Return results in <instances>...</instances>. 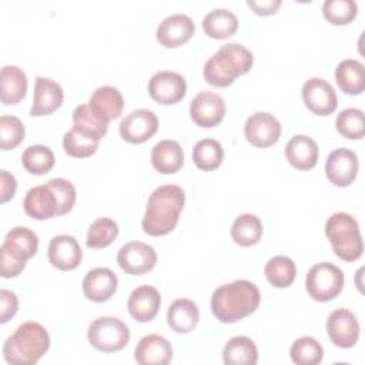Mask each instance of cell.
Returning a JSON list of instances; mask_svg holds the SVG:
<instances>
[{"instance_id": "cell-1", "label": "cell", "mask_w": 365, "mask_h": 365, "mask_svg": "<svg viewBox=\"0 0 365 365\" xmlns=\"http://www.w3.org/2000/svg\"><path fill=\"white\" fill-rule=\"evenodd\" d=\"M258 287L248 279L220 285L211 295L212 315L222 324H234L254 314L259 305Z\"/></svg>"}, {"instance_id": "cell-2", "label": "cell", "mask_w": 365, "mask_h": 365, "mask_svg": "<svg viewBox=\"0 0 365 365\" xmlns=\"http://www.w3.org/2000/svg\"><path fill=\"white\" fill-rule=\"evenodd\" d=\"M185 204V192L180 185L164 184L157 187L148 197L141 227L151 237L171 232Z\"/></svg>"}, {"instance_id": "cell-3", "label": "cell", "mask_w": 365, "mask_h": 365, "mask_svg": "<svg viewBox=\"0 0 365 365\" xmlns=\"http://www.w3.org/2000/svg\"><path fill=\"white\" fill-rule=\"evenodd\" d=\"M254 56L242 44L228 43L214 53L202 68L205 81L214 87H228L252 67Z\"/></svg>"}, {"instance_id": "cell-4", "label": "cell", "mask_w": 365, "mask_h": 365, "mask_svg": "<svg viewBox=\"0 0 365 365\" xmlns=\"http://www.w3.org/2000/svg\"><path fill=\"white\" fill-rule=\"evenodd\" d=\"M50 348L47 329L36 322L27 321L17 327L3 345V356L10 365H34Z\"/></svg>"}, {"instance_id": "cell-5", "label": "cell", "mask_w": 365, "mask_h": 365, "mask_svg": "<svg viewBox=\"0 0 365 365\" xmlns=\"http://www.w3.org/2000/svg\"><path fill=\"white\" fill-rule=\"evenodd\" d=\"M325 235L338 258L354 262L364 254V242L356 220L348 212H335L325 222Z\"/></svg>"}, {"instance_id": "cell-6", "label": "cell", "mask_w": 365, "mask_h": 365, "mask_svg": "<svg viewBox=\"0 0 365 365\" xmlns=\"http://www.w3.org/2000/svg\"><path fill=\"white\" fill-rule=\"evenodd\" d=\"M87 339L93 348L101 352H117L127 346L130 329L117 317H98L88 325Z\"/></svg>"}, {"instance_id": "cell-7", "label": "cell", "mask_w": 365, "mask_h": 365, "mask_svg": "<svg viewBox=\"0 0 365 365\" xmlns=\"http://www.w3.org/2000/svg\"><path fill=\"white\" fill-rule=\"evenodd\" d=\"M344 282L345 277L339 267L331 262H319L309 268L305 277V289L312 299L327 302L341 294Z\"/></svg>"}, {"instance_id": "cell-8", "label": "cell", "mask_w": 365, "mask_h": 365, "mask_svg": "<svg viewBox=\"0 0 365 365\" xmlns=\"http://www.w3.org/2000/svg\"><path fill=\"white\" fill-rule=\"evenodd\" d=\"M244 135L251 145L267 148L279 140L281 124L271 113L257 111L245 120Z\"/></svg>"}, {"instance_id": "cell-9", "label": "cell", "mask_w": 365, "mask_h": 365, "mask_svg": "<svg viewBox=\"0 0 365 365\" xmlns=\"http://www.w3.org/2000/svg\"><path fill=\"white\" fill-rule=\"evenodd\" d=\"M187 93L185 78L175 71L161 70L153 74L148 81L150 97L163 106L177 104Z\"/></svg>"}, {"instance_id": "cell-10", "label": "cell", "mask_w": 365, "mask_h": 365, "mask_svg": "<svg viewBox=\"0 0 365 365\" xmlns=\"http://www.w3.org/2000/svg\"><path fill=\"white\" fill-rule=\"evenodd\" d=\"M158 130V118L154 111L147 108H137L128 113L120 121V135L124 141L131 144H141L150 140Z\"/></svg>"}, {"instance_id": "cell-11", "label": "cell", "mask_w": 365, "mask_h": 365, "mask_svg": "<svg viewBox=\"0 0 365 365\" xmlns=\"http://www.w3.org/2000/svg\"><path fill=\"white\" fill-rule=\"evenodd\" d=\"M117 262L124 272L141 275L155 267L157 252L151 245L143 241H130L118 250Z\"/></svg>"}, {"instance_id": "cell-12", "label": "cell", "mask_w": 365, "mask_h": 365, "mask_svg": "<svg viewBox=\"0 0 365 365\" xmlns=\"http://www.w3.org/2000/svg\"><path fill=\"white\" fill-rule=\"evenodd\" d=\"M190 115L197 125L212 128L218 125L225 115V101L220 94L202 90L191 100Z\"/></svg>"}, {"instance_id": "cell-13", "label": "cell", "mask_w": 365, "mask_h": 365, "mask_svg": "<svg viewBox=\"0 0 365 365\" xmlns=\"http://www.w3.org/2000/svg\"><path fill=\"white\" fill-rule=\"evenodd\" d=\"M302 100L307 108L317 115H329L338 107V97L334 87L319 77H312L304 83Z\"/></svg>"}, {"instance_id": "cell-14", "label": "cell", "mask_w": 365, "mask_h": 365, "mask_svg": "<svg viewBox=\"0 0 365 365\" xmlns=\"http://www.w3.org/2000/svg\"><path fill=\"white\" fill-rule=\"evenodd\" d=\"M327 332L335 346L352 348L359 338V322L354 312L346 308H338L328 315Z\"/></svg>"}, {"instance_id": "cell-15", "label": "cell", "mask_w": 365, "mask_h": 365, "mask_svg": "<svg viewBox=\"0 0 365 365\" xmlns=\"http://www.w3.org/2000/svg\"><path fill=\"white\" fill-rule=\"evenodd\" d=\"M358 157L349 148H335L325 160L327 178L336 187L351 185L358 175Z\"/></svg>"}, {"instance_id": "cell-16", "label": "cell", "mask_w": 365, "mask_h": 365, "mask_svg": "<svg viewBox=\"0 0 365 365\" xmlns=\"http://www.w3.org/2000/svg\"><path fill=\"white\" fill-rule=\"evenodd\" d=\"M195 26L190 16L182 13H174L161 20L157 27V41L167 47L174 48L187 43L194 34Z\"/></svg>"}, {"instance_id": "cell-17", "label": "cell", "mask_w": 365, "mask_h": 365, "mask_svg": "<svg viewBox=\"0 0 365 365\" xmlns=\"http://www.w3.org/2000/svg\"><path fill=\"white\" fill-rule=\"evenodd\" d=\"M48 262L60 271H71L77 268L83 259L80 244L73 235L60 234L50 240L47 250Z\"/></svg>"}, {"instance_id": "cell-18", "label": "cell", "mask_w": 365, "mask_h": 365, "mask_svg": "<svg viewBox=\"0 0 365 365\" xmlns=\"http://www.w3.org/2000/svg\"><path fill=\"white\" fill-rule=\"evenodd\" d=\"M118 278L113 269L107 267H97L90 269L81 282L83 294L88 301L106 302L117 291Z\"/></svg>"}, {"instance_id": "cell-19", "label": "cell", "mask_w": 365, "mask_h": 365, "mask_svg": "<svg viewBox=\"0 0 365 365\" xmlns=\"http://www.w3.org/2000/svg\"><path fill=\"white\" fill-rule=\"evenodd\" d=\"M64 100V91L61 86L47 77H36L34 80V93L33 104L30 108L31 117L48 115L56 111Z\"/></svg>"}, {"instance_id": "cell-20", "label": "cell", "mask_w": 365, "mask_h": 365, "mask_svg": "<svg viewBox=\"0 0 365 365\" xmlns=\"http://www.w3.org/2000/svg\"><path fill=\"white\" fill-rule=\"evenodd\" d=\"M23 207L26 214L37 221L58 217V201L47 182L30 188L23 200Z\"/></svg>"}, {"instance_id": "cell-21", "label": "cell", "mask_w": 365, "mask_h": 365, "mask_svg": "<svg viewBox=\"0 0 365 365\" xmlns=\"http://www.w3.org/2000/svg\"><path fill=\"white\" fill-rule=\"evenodd\" d=\"M171 358L173 346L170 341L158 334L144 335L134 349V359L140 365H167Z\"/></svg>"}, {"instance_id": "cell-22", "label": "cell", "mask_w": 365, "mask_h": 365, "mask_svg": "<svg viewBox=\"0 0 365 365\" xmlns=\"http://www.w3.org/2000/svg\"><path fill=\"white\" fill-rule=\"evenodd\" d=\"M161 305V295L157 288L151 285H140L131 291L127 299V309L130 315L138 322L153 321Z\"/></svg>"}, {"instance_id": "cell-23", "label": "cell", "mask_w": 365, "mask_h": 365, "mask_svg": "<svg viewBox=\"0 0 365 365\" xmlns=\"http://www.w3.org/2000/svg\"><path fill=\"white\" fill-rule=\"evenodd\" d=\"M38 250V237L37 234L27 227H14L11 228L1 244L0 251H6L13 258L27 262L31 257L36 255Z\"/></svg>"}, {"instance_id": "cell-24", "label": "cell", "mask_w": 365, "mask_h": 365, "mask_svg": "<svg viewBox=\"0 0 365 365\" xmlns=\"http://www.w3.org/2000/svg\"><path fill=\"white\" fill-rule=\"evenodd\" d=\"M285 157L294 168L301 171L311 170L318 161V144L305 134H297L287 143Z\"/></svg>"}, {"instance_id": "cell-25", "label": "cell", "mask_w": 365, "mask_h": 365, "mask_svg": "<svg viewBox=\"0 0 365 365\" xmlns=\"http://www.w3.org/2000/svg\"><path fill=\"white\" fill-rule=\"evenodd\" d=\"M88 106L100 118L110 123V120L121 115L124 98L118 88L113 86H101L93 91Z\"/></svg>"}, {"instance_id": "cell-26", "label": "cell", "mask_w": 365, "mask_h": 365, "mask_svg": "<svg viewBox=\"0 0 365 365\" xmlns=\"http://www.w3.org/2000/svg\"><path fill=\"white\" fill-rule=\"evenodd\" d=\"M151 164L160 174H175L184 165V151L175 140H161L151 150Z\"/></svg>"}, {"instance_id": "cell-27", "label": "cell", "mask_w": 365, "mask_h": 365, "mask_svg": "<svg viewBox=\"0 0 365 365\" xmlns=\"http://www.w3.org/2000/svg\"><path fill=\"white\" fill-rule=\"evenodd\" d=\"M200 321V309L197 304L188 298L175 299L167 311V324L177 334L191 332Z\"/></svg>"}, {"instance_id": "cell-28", "label": "cell", "mask_w": 365, "mask_h": 365, "mask_svg": "<svg viewBox=\"0 0 365 365\" xmlns=\"http://www.w3.org/2000/svg\"><path fill=\"white\" fill-rule=\"evenodd\" d=\"M335 81L348 96H359L365 90V67L359 60L345 58L335 68Z\"/></svg>"}, {"instance_id": "cell-29", "label": "cell", "mask_w": 365, "mask_h": 365, "mask_svg": "<svg viewBox=\"0 0 365 365\" xmlns=\"http://www.w3.org/2000/svg\"><path fill=\"white\" fill-rule=\"evenodd\" d=\"M27 93V76L19 66H4L0 76V98L1 103L17 104Z\"/></svg>"}, {"instance_id": "cell-30", "label": "cell", "mask_w": 365, "mask_h": 365, "mask_svg": "<svg viewBox=\"0 0 365 365\" xmlns=\"http://www.w3.org/2000/svg\"><path fill=\"white\" fill-rule=\"evenodd\" d=\"M237 29L238 19L228 9H212L202 19V30L211 38H228L237 31Z\"/></svg>"}, {"instance_id": "cell-31", "label": "cell", "mask_w": 365, "mask_h": 365, "mask_svg": "<svg viewBox=\"0 0 365 365\" xmlns=\"http://www.w3.org/2000/svg\"><path fill=\"white\" fill-rule=\"evenodd\" d=\"M222 361L227 365H255L258 361L257 345L245 335L232 336L224 345Z\"/></svg>"}, {"instance_id": "cell-32", "label": "cell", "mask_w": 365, "mask_h": 365, "mask_svg": "<svg viewBox=\"0 0 365 365\" xmlns=\"http://www.w3.org/2000/svg\"><path fill=\"white\" fill-rule=\"evenodd\" d=\"M262 222L255 214H241L231 225V238L241 247H251L259 242L262 237Z\"/></svg>"}, {"instance_id": "cell-33", "label": "cell", "mask_w": 365, "mask_h": 365, "mask_svg": "<svg viewBox=\"0 0 365 365\" xmlns=\"http://www.w3.org/2000/svg\"><path fill=\"white\" fill-rule=\"evenodd\" d=\"M267 281L275 288L289 287L297 275V267L292 258L287 255H275L268 259L264 267Z\"/></svg>"}, {"instance_id": "cell-34", "label": "cell", "mask_w": 365, "mask_h": 365, "mask_svg": "<svg viewBox=\"0 0 365 365\" xmlns=\"http://www.w3.org/2000/svg\"><path fill=\"white\" fill-rule=\"evenodd\" d=\"M224 160V148L214 138H202L194 144L192 161L202 171H212L221 165Z\"/></svg>"}, {"instance_id": "cell-35", "label": "cell", "mask_w": 365, "mask_h": 365, "mask_svg": "<svg viewBox=\"0 0 365 365\" xmlns=\"http://www.w3.org/2000/svg\"><path fill=\"white\" fill-rule=\"evenodd\" d=\"M54 153L47 145H30L21 154V164L24 170L34 175L47 174L54 167Z\"/></svg>"}, {"instance_id": "cell-36", "label": "cell", "mask_w": 365, "mask_h": 365, "mask_svg": "<svg viewBox=\"0 0 365 365\" xmlns=\"http://www.w3.org/2000/svg\"><path fill=\"white\" fill-rule=\"evenodd\" d=\"M100 140L80 131L76 127H71L63 135V148L66 154L74 158H86L93 155L98 148Z\"/></svg>"}, {"instance_id": "cell-37", "label": "cell", "mask_w": 365, "mask_h": 365, "mask_svg": "<svg viewBox=\"0 0 365 365\" xmlns=\"http://www.w3.org/2000/svg\"><path fill=\"white\" fill-rule=\"evenodd\" d=\"M73 127L78 128L80 131L101 140L108 130V123L100 118L88 104H80L73 111Z\"/></svg>"}, {"instance_id": "cell-38", "label": "cell", "mask_w": 365, "mask_h": 365, "mask_svg": "<svg viewBox=\"0 0 365 365\" xmlns=\"http://www.w3.org/2000/svg\"><path fill=\"white\" fill-rule=\"evenodd\" d=\"M289 356L297 365H317L324 358V348L315 338L301 336L292 342Z\"/></svg>"}, {"instance_id": "cell-39", "label": "cell", "mask_w": 365, "mask_h": 365, "mask_svg": "<svg viewBox=\"0 0 365 365\" xmlns=\"http://www.w3.org/2000/svg\"><path fill=\"white\" fill-rule=\"evenodd\" d=\"M117 222L108 217H100L90 224L86 245L88 248H106L117 238Z\"/></svg>"}, {"instance_id": "cell-40", "label": "cell", "mask_w": 365, "mask_h": 365, "mask_svg": "<svg viewBox=\"0 0 365 365\" xmlns=\"http://www.w3.org/2000/svg\"><path fill=\"white\" fill-rule=\"evenodd\" d=\"M336 131L349 140H361L365 135V117L361 108L349 107L342 110L335 120Z\"/></svg>"}, {"instance_id": "cell-41", "label": "cell", "mask_w": 365, "mask_h": 365, "mask_svg": "<svg viewBox=\"0 0 365 365\" xmlns=\"http://www.w3.org/2000/svg\"><path fill=\"white\" fill-rule=\"evenodd\" d=\"M322 14L331 24L344 26L356 17L358 6L354 0H325Z\"/></svg>"}, {"instance_id": "cell-42", "label": "cell", "mask_w": 365, "mask_h": 365, "mask_svg": "<svg viewBox=\"0 0 365 365\" xmlns=\"http://www.w3.org/2000/svg\"><path fill=\"white\" fill-rule=\"evenodd\" d=\"M26 135V128L21 120L16 115H1L0 117V147L1 150L16 148Z\"/></svg>"}, {"instance_id": "cell-43", "label": "cell", "mask_w": 365, "mask_h": 365, "mask_svg": "<svg viewBox=\"0 0 365 365\" xmlns=\"http://www.w3.org/2000/svg\"><path fill=\"white\" fill-rule=\"evenodd\" d=\"M47 184L54 191L58 201V215H64L71 211L76 202V188L66 178H51Z\"/></svg>"}, {"instance_id": "cell-44", "label": "cell", "mask_w": 365, "mask_h": 365, "mask_svg": "<svg viewBox=\"0 0 365 365\" xmlns=\"http://www.w3.org/2000/svg\"><path fill=\"white\" fill-rule=\"evenodd\" d=\"M19 311V298L10 289H0V322L6 324Z\"/></svg>"}, {"instance_id": "cell-45", "label": "cell", "mask_w": 365, "mask_h": 365, "mask_svg": "<svg viewBox=\"0 0 365 365\" xmlns=\"http://www.w3.org/2000/svg\"><path fill=\"white\" fill-rule=\"evenodd\" d=\"M1 258H0V275L3 278H14L21 274V271L26 267V262H21L11 255H9L6 251H0Z\"/></svg>"}, {"instance_id": "cell-46", "label": "cell", "mask_w": 365, "mask_h": 365, "mask_svg": "<svg viewBox=\"0 0 365 365\" xmlns=\"http://www.w3.org/2000/svg\"><path fill=\"white\" fill-rule=\"evenodd\" d=\"M16 177L7 170H0V202L4 204L10 201L16 194Z\"/></svg>"}, {"instance_id": "cell-47", "label": "cell", "mask_w": 365, "mask_h": 365, "mask_svg": "<svg viewBox=\"0 0 365 365\" xmlns=\"http://www.w3.org/2000/svg\"><path fill=\"white\" fill-rule=\"evenodd\" d=\"M281 4V0H247V6L252 9L254 13L258 16L275 14Z\"/></svg>"}]
</instances>
